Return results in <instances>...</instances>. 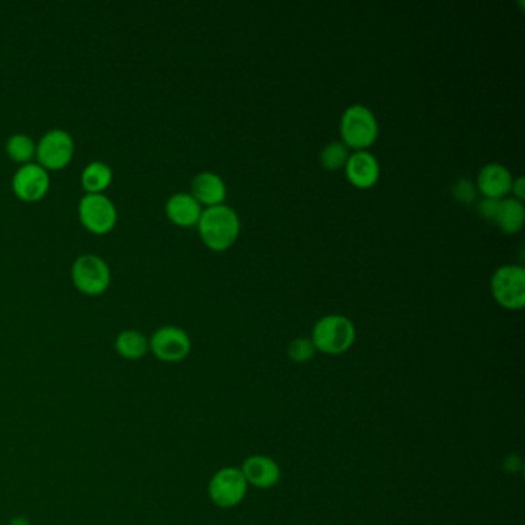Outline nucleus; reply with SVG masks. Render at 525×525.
<instances>
[{
    "label": "nucleus",
    "mask_w": 525,
    "mask_h": 525,
    "mask_svg": "<svg viewBox=\"0 0 525 525\" xmlns=\"http://www.w3.org/2000/svg\"><path fill=\"white\" fill-rule=\"evenodd\" d=\"M201 239L210 250L226 251L235 244L241 233V221L231 206H206L197 222Z\"/></svg>",
    "instance_id": "nucleus-1"
},
{
    "label": "nucleus",
    "mask_w": 525,
    "mask_h": 525,
    "mask_svg": "<svg viewBox=\"0 0 525 525\" xmlns=\"http://www.w3.org/2000/svg\"><path fill=\"white\" fill-rule=\"evenodd\" d=\"M310 339L316 352L338 356L352 349L356 341V329L344 314H327L314 324Z\"/></svg>",
    "instance_id": "nucleus-2"
},
{
    "label": "nucleus",
    "mask_w": 525,
    "mask_h": 525,
    "mask_svg": "<svg viewBox=\"0 0 525 525\" xmlns=\"http://www.w3.org/2000/svg\"><path fill=\"white\" fill-rule=\"evenodd\" d=\"M342 143L354 152L372 147L379 136L378 119L373 111L362 103H354L345 109L339 123Z\"/></svg>",
    "instance_id": "nucleus-3"
},
{
    "label": "nucleus",
    "mask_w": 525,
    "mask_h": 525,
    "mask_svg": "<svg viewBox=\"0 0 525 525\" xmlns=\"http://www.w3.org/2000/svg\"><path fill=\"white\" fill-rule=\"evenodd\" d=\"M248 484L237 467L217 470L208 482L210 501L219 509H233L246 499Z\"/></svg>",
    "instance_id": "nucleus-4"
},
{
    "label": "nucleus",
    "mask_w": 525,
    "mask_h": 525,
    "mask_svg": "<svg viewBox=\"0 0 525 525\" xmlns=\"http://www.w3.org/2000/svg\"><path fill=\"white\" fill-rule=\"evenodd\" d=\"M71 278L79 290L85 295H100L109 289L111 271L105 259L98 255H82L74 260Z\"/></svg>",
    "instance_id": "nucleus-5"
},
{
    "label": "nucleus",
    "mask_w": 525,
    "mask_h": 525,
    "mask_svg": "<svg viewBox=\"0 0 525 525\" xmlns=\"http://www.w3.org/2000/svg\"><path fill=\"white\" fill-rule=\"evenodd\" d=\"M491 293L496 302L507 310L525 305V270L520 266H502L491 276Z\"/></svg>",
    "instance_id": "nucleus-6"
},
{
    "label": "nucleus",
    "mask_w": 525,
    "mask_h": 525,
    "mask_svg": "<svg viewBox=\"0 0 525 525\" xmlns=\"http://www.w3.org/2000/svg\"><path fill=\"white\" fill-rule=\"evenodd\" d=\"M36 156L47 170L67 167L74 156L73 136L62 128L49 130L36 145Z\"/></svg>",
    "instance_id": "nucleus-7"
},
{
    "label": "nucleus",
    "mask_w": 525,
    "mask_h": 525,
    "mask_svg": "<svg viewBox=\"0 0 525 525\" xmlns=\"http://www.w3.org/2000/svg\"><path fill=\"white\" fill-rule=\"evenodd\" d=\"M79 217L89 231L103 235L116 226L118 210L103 193H87L79 202Z\"/></svg>",
    "instance_id": "nucleus-8"
},
{
    "label": "nucleus",
    "mask_w": 525,
    "mask_h": 525,
    "mask_svg": "<svg viewBox=\"0 0 525 525\" xmlns=\"http://www.w3.org/2000/svg\"><path fill=\"white\" fill-rule=\"evenodd\" d=\"M150 350L163 362H181L192 352V339L181 327L165 325L152 333Z\"/></svg>",
    "instance_id": "nucleus-9"
},
{
    "label": "nucleus",
    "mask_w": 525,
    "mask_h": 525,
    "mask_svg": "<svg viewBox=\"0 0 525 525\" xmlns=\"http://www.w3.org/2000/svg\"><path fill=\"white\" fill-rule=\"evenodd\" d=\"M49 188V173L39 163H24L13 176V190L22 201H39Z\"/></svg>",
    "instance_id": "nucleus-10"
},
{
    "label": "nucleus",
    "mask_w": 525,
    "mask_h": 525,
    "mask_svg": "<svg viewBox=\"0 0 525 525\" xmlns=\"http://www.w3.org/2000/svg\"><path fill=\"white\" fill-rule=\"evenodd\" d=\"M344 168L350 184L361 190H367L376 185L381 174L378 159L367 150L352 152Z\"/></svg>",
    "instance_id": "nucleus-11"
},
{
    "label": "nucleus",
    "mask_w": 525,
    "mask_h": 525,
    "mask_svg": "<svg viewBox=\"0 0 525 525\" xmlns=\"http://www.w3.org/2000/svg\"><path fill=\"white\" fill-rule=\"evenodd\" d=\"M242 475L248 486L260 490L275 487L280 479V467L273 457L266 455H253L242 462Z\"/></svg>",
    "instance_id": "nucleus-12"
},
{
    "label": "nucleus",
    "mask_w": 525,
    "mask_h": 525,
    "mask_svg": "<svg viewBox=\"0 0 525 525\" xmlns=\"http://www.w3.org/2000/svg\"><path fill=\"white\" fill-rule=\"evenodd\" d=\"M511 185L513 176L510 170L501 163H487L478 173L477 190H479L484 197L502 199L511 192Z\"/></svg>",
    "instance_id": "nucleus-13"
},
{
    "label": "nucleus",
    "mask_w": 525,
    "mask_h": 525,
    "mask_svg": "<svg viewBox=\"0 0 525 525\" xmlns=\"http://www.w3.org/2000/svg\"><path fill=\"white\" fill-rule=\"evenodd\" d=\"M201 205H221L226 196V185L217 173H197L192 181V193H190Z\"/></svg>",
    "instance_id": "nucleus-14"
},
{
    "label": "nucleus",
    "mask_w": 525,
    "mask_h": 525,
    "mask_svg": "<svg viewBox=\"0 0 525 525\" xmlns=\"http://www.w3.org/2000/svg\"><path fill=\"white\" fill-rule=\"evenodd\" d=\"M167 216L179 226H197L201 219L202 205L190 193H174L165 205Z\"/></svg>",
    "instance_id": "nucleus-15"
},
{
    "label": "nucleus",
    "mask_w": 525,
    "mask_h": 525,
    "mask_svg": "<svg viewBox=\"0 0 525 525\" xmlns=\"http://www.w3.org/2000/svg\"><path fill=\"white\" fill-rule=\"evenodd\" d=\"M524 202L515 197H506L499 202V210L496 215L495 224L507 235H516L524 228Z\"/></svg>",
    "instance_id": "nucleus-16"
},
{
    "label": "nucleus",
    "mask_w": 525,
    "mask_h": 525,
    "mask_svg": "<svg viewBox=\"0 0 525 525\" xmlns=\"http://www.w3.org/2000/svg\"><path fill=\"white\" fill-rule=\"evenodd\" d=\"M116 352L128 361L142 359L150 350V341L138 330H123L114 342Z\"/></svg>",
    "instance_id": "nucleus-17"
},
{
    "label": "nucleus",
    "mask_w": 525,
    "mask_h": 525,
    "mask_svg": "<svg viewBox=\"0 0 525 525\" xmlns=\"http://www.w3.org/2000/svg\"><path fill=\"white\" fill-rule=\"evenodd\" d=\"M80 181L87 193H103L113 181V170L109 163L93 161L84 168Z\"/></svg>",
    "instance_id": "nucleus-18"
},
{
    "label": "nucleus",
    "mask_w": 525,
    "mask_h": 525,
    "mask_svg": "<svg viewBox=\"0 0 525 525\" xmlns=\"http://www.w3.org/2000/svg\"><path fill=\"white\" fill-rule=\"evenodd\" d=\"M6 152L16 163H28L36 154V143L28 134L17 133L6 141Z\"/></svg>",
    "instance_id": "nucleus-19"
},
{
    "label": "nucleus",
    "mask_w": 525,
    "mask_h": 525,
    "mask_svg": "<svg viewBox=\"0 0 525 525\" xmlns=\"http://www.w3.org/2000/svg\"><path fill=\"white\" fill-rule=\"evenodd\" d=\"M350 152L347 145L342 142H331L325 145L320 152V161L322 167L329 172H336L339 168L345 167Z\"/></svg>",
    "instance_id": "nucleus-20"
},
{
    "label": "nucleus",
    "mask_w": 525,
    "mask_h": 525,
    "mask_svg": "<svg viewBox=\"0 0 525 525\" xmlns=\"http://www.w3.org/2000/svg\"><path fill=\"white\" fill-rule=\"evenodd\" d=\"M289 358L296 363H305L311 361L316 354V349H314L313 342L310 338H296L295 341H291L290 345H289Z\"/></svg>",
    "instance_id": "nucleus-21"
},
{
    "label": "nucleus",
    "mask_w": 525,
    "mask_h": 525,
    "mask_svg": "<svg viewBox=\"0 0 525 525\" xmlns=\"http://www.w3.org/2000/svg\"><path fill=\"white\" fill-rule=\"evenodd\" d=\"M477 185L468 179H457L452 185V194L461 204H473L477 201Z\"/></svg>",
    "instance_id": "nucleus-22"
},
{
    "label": "nucleus",
    "mask_w": 525,
    "mask_h": 525,
    "mask_svg": "<svg viewBox=\"0 0 525 525\" xmlns=\"http://www.w3.org/2000/svg\"><path fill=\"white\" fill-rule=\"evenodd\" d=\"M499 202L501 199H491V197H482L481 201L478 202V213L482 219L490 221L495 224L496 215L499 210Z\"/></svg>",
    "instance_id": "nucleus-23"
},
{
    "label": "nucleus",
    "mask_w": 525,
    "mask_h": 525,
    "mask_svg": "<svg viewBox=\"0 0 525 525\" xmlns=\"http://www.w3.org/2000/svg\"><path fill=\"white\" fill-rule=\"evenodd\" d=\"M511 192H513V196L518 201L524 202L525 199V179L522 176L518 177V179H513V185H511Z\"/></svg>",
    "instance_id": "nucleus-24"
},
{
    "label": "nucleus",
    "mask_w": 525,
    "mask_h": 525,
    "mask_svg": "<svg viewBox=\"0 0 525 525\" xmlns=\"http://www.w3.org/2000/svg\"><path fill=\"white\" fill-rule=\"evenodd\" d=\"M504 468H506L509 473H513L515 475L516 471L522 468V461L518 455H510L507 457L506 462H504Z\"/></svg>",
    "instance_id": "nucleus-25"
},
{
    "label": "nucleus",
    "mask_w": 525,
    "mask_h": 525,
    "mask_svg": "<svg viewBox=\"0 0 525 525\" xmlns=\"http://www.w3.org/2000/svg\"><path fill=\"white\" fill-rule=\"evenodd\" d=\"M10 525H30V520L24 518V516H17L15 520H11Z\"/></svg>",
    "instance_id": "nucleus-26"
}]
</instances>
